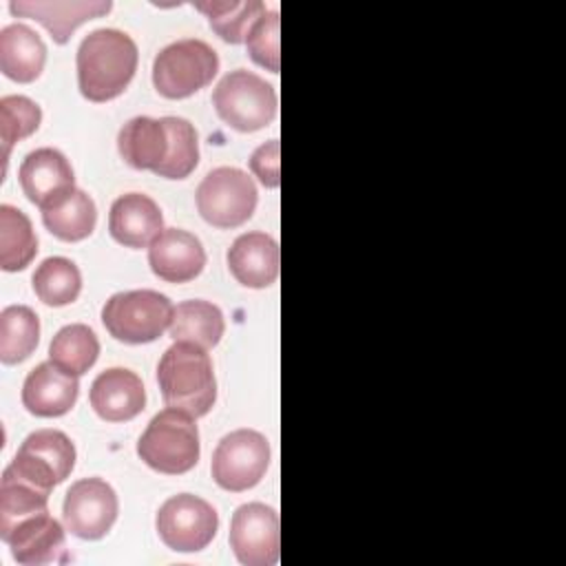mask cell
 Segmentation results:
<instances>
[{
	"label": "cell",
	"instance_id": "19",
	"mask_svg": "<svg viewBox=\"0 0 566 566\" xmlns=\"http://www.w3.org/2000/svg\"><path fill=\"white\" fill-rule=\"evenodd\" d=\"M159 206L142 192H128L113 201L108 214L111 237L126 248H148L164 230Z\"/></svg>",
	"mask_w": 566,
	"mask_h": 566
},
{
	"label": "cell",
	"instance_id": "14",
	"mask_svg": "<svg viewBox=\"0 0 566 566\" xmlns=\"http://www.w3.org/2000/svg\"><path fill=\"white\" fill-rule=\"evenodd\" d=\"M150 270L168 283H186L201 274L206 250L201 241L179 228H166L148 245Z\"/></svg>",
	"mask_w": 566,
	"mask_h": 566
},
{
	"label": "cell",
	"instance_id": "9",
	"mask_svg": "<svg viewBox=\"0 0 566 566\" xmlns=\"http://www.w3.org/2000/svg\"><path fill=\"white\" fill-rule=\"evenodd\" d=\"M161 542L177 553L203 551L219 528V515L210 502L192 493L168 497L155 517Z\"/></svg>",
	"mask_w": 566,
	"mask_h": 566
},
{
	"label": "cell",
	"instance_id": "22",
	"mask_svg": "<svg viewBox=\"0 0 566 566\" xmlns=\"http://www.w3.org/2000/svg\"><path fill=\"white\" fill-rule=\"evenodd\" d=\"M46 62V44L27 24L13 22L0 31V71L20 84L33 82Z\"/></svg>",
	"mask_w": 566,
	"mask_h": 566
},
{
	"label": "cell",
	"instance_id": "5",
	"mask_svg": "<svg viewBox=\"0 0 566 566\" xmlns=\"http://www.w3.org/2000/svg\"><path fill=\"white\" fill-rule=\"evenodd\" d=\"M172 303L155 290H130L113 294L102 307V323L122 343L142 345L157 340L172 321Z\"/></svg>",
	"mask_w": 566,
	"mask_h": 566
},
{
	"label": "cell",
	"instance_id": "4",
	"mask_svg": "<svg viewBox=\"0 0 566 566\" xmlns=\"http://www.w3.org/2000/svg\"><path fill=\"white\" fill-rule=\"evenodd\" d=\"M137 455L155 471L181 475L199 462V429L181 409L166 407L148 422L137 440Z\"/></svg>",
	"mask_w": 566,
	"mask_h": 566
},
{
	"label": "cell",
	"instance_id": "2",
	"mask_svg": "<svg viewBox=\"0 0 566 566\" xmlns=\"http://www.w3.org/2000/svg\"><path fill=\"white\" fill-rule=\"evenodd\" d=\"M137 71V44L119 29H95L77 49L80 91L91 102L124 93Z\"/></svg>",
	"mask_w": 566,
	"mask_h": 566
},
{
	"label": "cell",
	"instance_id": "30",
	"mask_svg": "<svg viewBox=\"0 0 566 566\" xmlns=\"http://www.w3.org/2000/svg\"><path fill=\"white\" fill-rule=\"evenodd\" d=\"M35 296L53 307L69 305L82 290V274L71 259L49 256L33 272Z\"/></svg>",
	"mask_w": 566,
	"mask_h": 566
},
{
	"label": "cell",
	"instance_id": "25",
	"mask_svg": "<svg viewBox=\"0 0 566 566\" xmlns=\"http://www.w3.org/2000/svg\"><path fill=\"white\" fill-rule=\"evenodd\" d=\"M226 323L221 310L210 301H184L175 307L170 321V338L172 340H188L203 349L214 347L223 336Z\"/></svg>",
	"mask_w": 566,
	"mask_h": 566
},
{
	"label": "cell",
	"instance_id": "6",
	"mask_svg": "<svg viewBox=\"0 0 566 566\" xmlns=\"http://www.w3.org/2000/svg\"><path fill=\"white\" fill-rule=\"evenodd\" d=\"M212 104L217 115L241 133L265 128L276 117L272 84L245 69H234L219 80L212 91Z\"/></svg>",
	"mask_w": 566,
	"mask_h": 566
},
{
	"label": "cell",
	"instance_id": "7",
	"mask_svg": "<svg viewBox=\"0 0 566 566\" xmlns=\"http://www.w3.org/2000/svg\"><path fill=\"white\" fill-rule=\"evenodd\" d=\"M219 71L217 51L203 40L186 38L164 46L153 62V84L159 95L181 99L208 86Z\"/></svg>",
	"mask_w": 566,
	"mask_h": 566
},
{
	"label": "cell",
	"instance_id": "28",
	"mask_svg": "<svg viewBox=\"0 0 566 566\" xmlns=\"http://www.w3.org/2000/svg\"><path fill=\"white\" fill-rule=\"evenodd\" d=\"M40 340V321L29 305H9L0 312V360L22 363Z\"/></svg>",
	"mask_w": 566,
	"mask_h": 566
},
{
	"label": "cell",
	"instance_id": "12",
	"mask_svg": "<svg viewBox=\"0 0 566 566\" xmlns=\"http://www.w3.org/2000/svg\"><path fill=\"white\" fill-rule=\"evenodd\" d=\"M117 495L102 478H82L71 484L62 504L66 531L82 539L104 537L117 520Z\"/></svg>",
	"mask_w": 566,
	"mask_h": 566
},
{
	"label": "cell",
	"instance_id": "20",
	"mask_svg": "<svg viewBox=\"0 0 566 566\" xmlns=\"http://www.w3.org/2000/svg\"><path fill=\"white\" fill-rule=\"evenodd\" d=\"M279 243L265 232H245L228 250V268L245 287H268L279 276Z\"/></svg>",
	"mask_w": 566,
	"mask_h": 566
},
{
	"label": "cell",
	"instance_id": "1",
	"mask_svg": "<svg viewBox=\"0 0 566 566\" xmlns=\"http://www.w3.org/2000/svg\"><path fill=\"white\" fill-rule=\"evenodd\" d=\"M117 148L128 166L153 170L166 179H186L199 161L195 126L172 115L128 119L117 135Z\"/></svg>",
	"mask_w": 566,
	"mask_h": 566
},
{
	"label": "cell",
	"instance_id": "24",
	"mask_svg": "<svg viewBox=\"0 0 566 566\" xmlns=\"http://www.w3.org/2000/svg\"><path fill=\"white\" fill-rule=\"evenodd\" d=\"M49 493L51 491L38 486L35 482L7 467L0 482V539L4 542L22 520L44 513Z\"/></svg>",
	"mask_w": 566,
	"mask_h": 566
},
{
	"label": "cell",
	"instance_id": "10",
	"mask_svg": "<svg viewBox=\"0 0 566 566\" xmlns=\"http://www.w3.org/2000/svg\"><path fill=\"white\" fill-rule=\"evenodd\" d=\"M270 467V444L254 429H237L221 438L212 453L214 482L232 493L248 491L261 482Z\"/></svg>",
	"mask_w": 566,
	"mask_h": 566
},
{
	"label": "cell",
	"instance_id": "13",
	"mask_svg": "<svg viewBox=\"0 0 566 566\" xmlns=\"http://www.w3.org/2000/svg\"><path fill=\"white\" fill-rule=\"evenodd\" d=\"M230 548L243 566H274L279 559V515L261 502L241 504L230 520Z\"/></svg>",
	"mask_w": 566,
	"mask_h": 566
},
{
	"label": "cell",
	"instance_id": "23",
	"mask_svg": "<svg viewBox=\"0 0 566 566\" xmlns=\"http://www.w3.org/2000/svg\"><path fill=\"white\" fill-rule=\"evenodd\" d=\"M40 210L44 226L62 241L86 239L93 232L97 219L93 199L80 188L62 192Z\"/></svg>",
	"mask_w": 566,
	"mask_h": 566
},
{
	"label": "cell",
	"instance_id": "15",
	"mask_svg": "<svg viewBox=\"0 0 566 566\" xmlns=\"http://www.w3.org/2000/svg\"><path fill=\"white\" fill-rule=\"evenodd\" d=\"M108 0H11L9 9L13 15L33 18L51 33L57 44L69 42L73 31L91 20L111 11Z\"/></svg>",
	"mask_w": 566,
	"mask_h": 566
},
{
	"label": "cell",
	"instance_id": "18",
	"mask_svg": "<svg viewBox=\"0 0 566 566\" xmlns=\"http://www.w3.org/2000/svg\"><path fill=\"white\" fill-rule=\"evenodd\" d=\"M18 177L22 192L38 208L75 188L73 168L57 148H35L29 153L20 164Z\"/></svg>",
	"mask_w": 566,
	"mask_h": 566
},
{
	"label": "cell",
	"instance_id": "11",
	"mask_svg": "<svg viewBox=\"0 0 566 566\" xmlns=\"http://www.w3.org/2000/svg\"><path fill=\"white\" fill-rule=\"evenodd\" d=\"M75 467V447L57 429H38L24 438L9 469L38 486L51 491L64 482Z\"/></svg>",
	"mask_w": 566,
	"mask_h": 566
},
{
	"label": "cell",
	"instance_id": "26",
	"mask_svg": "<svg viewBox=\"0 0 566 566\" xmlns=\"http://www.w3.org/2000/svg\"><path fill=\"white\" fill-rule=\"evenodd\" d=\"M97 354L99 340L95 332L84 323H71L62 327L49 345V360L75 378L95 365Z\"/></svg>",
	"mask_w": 566,
	"mask_h": 566
},
{
	"label": "cell",
	"instance_id": "8",
	"mask_svg": "<svg viewBox=\"0 0 566 566\" xmlns=\"http://www.w3.org/2000/svg\"><path fill=\"white\" fill-rule=\"evenodd\" d=\"M254 208L256 186L239 168H214L197 188V210L214 228H237L252 217Z\"/></svg>",
	"mask_w": 566,
	"mask_h": 566
},
{
	"label": "cell",
	"instance_id": "29",
	"mask_svg": "<svg viewBox=\"0 0 566 566\" xmlns=\"http://www.w3.org/2000/svg\"><path fill=\"white\" fill-rule=\"evenodd\" d=\"M195 9L201 11L212 31L230 44L245 42L250 27L268 11L259 0H208L195 2Z\"/></svg>",
	"mask_w": 566,
	"mask_h": 566
},
{
	"label": "cell",
	"instance_id": "33",
	"mask_svg": "<svg viewBox=\"0 0 566 566\" xmlns=\"http://www.w3.org/2000/svg\"><path fill=\"white\" fill-rule=\"evenodd\" d=\"M250 170L265 188H276L281 184V144L270 139L261 144L250 157Z\"/></svg>",
	"mask_w": 566,
	"mask_h": 566
},
{
	"label": "cell",
	"instance_id": "17",
	"mask_svg": "<svg viewBox=\"0 0 566 566\" xmlns=\"http://www.w3.org/2000/svg\"><path fill=\"white\" fill-rule=\"evenodd\" d=\"M77 378L55 367L51 360L40 363L29 371L22 385V405L40 418L64 416L77 400Z\"/></svg>",
	"mask_w": 566,
	"mask_h": 566
},
{
	"label": "cell",
	"instance_id": "3",
	"mask_svg": "<svg viewBox=\"0 0 566 566\" xmlns=\"http://www.w3.org/2000/svg\"><path fill=\"white\" fill-rule=\"evenodd\" d=\"M157 380L166 407L201 418L214 405L217 380L212 360L206 349L195 343L175 340L157 365Z\"/></svg>",
	"mask_w": 566,
	"mask_h": 566
},
{
	"label": "cell",
	"instance_id": "21",
	"mask_svg": "<svg viewBox=\"0 0 566 566\" xmlns=\"http://www.w3.org/2000/svg\"><path fill=\"white\" fill-rule=\"evenodd\" d=\"M11 557L22 566H42L57 562L64 553V528L49 511L22 520L4 539Z\"/></svg>",
	"mask_w": 566,
	"mask_h": 566
},
{
	"label": "cell",
	"instance_id": "32",
	"mask_svg": "<svg viewBox=\"0 0 566 566\" xmlns=\"http://www.w3.org/2000/svg\"><path fill=\"white\" fill-rule=\"evenodd\" d=\"M281 18L279 11H265L250 27L245 35V46L250 57L270 73H279L281 69V49H279Z\"/></svg>",
	"mask_w": 566,
	"mask_h": 566
},
{
	"label": "cell",
	"instance_id": "31",
	"mask_svg": "<svg viewBox=\"0 0 566 566\" xmlns=\"http://www.w3.org/2000/svg\"><path fill=\"white\" fill-rule=\"evenodd\" d=\"M42 119L40 106L24 95H4L0 99V142L2 159L7 164L9 153L15 142L29 137L38 130Z\"/></svg>",
	"mask_w": 566,
	"mask_h": 566
},
{
	"label": "cell",
	"instance_id": "16",
	"mask_svg": "<svg viewBox=\"0 0 566 566\" xmlns=\"http://www.w3.org/2000/svg\"><path fill=\"white\" fill-rule=\"evenodd\" d=\"M91 407L106 422H126L142 413L146 391L142 378L124 367L102 371L91 385Z\"/></svg>",
	"mask_w": 566,
	"mask_h": 566
},
{
	"label": "cell",
	"instance_id": "27",
	"mask_svg": "<svg viewBox=\"0 0 566 566\" xmlns=\"http://www.w3.org/2000/svg\"><path fill=\"white\" fill-rule=\"evenodd\" d=\"M38 252V237L31 219L9 206H0V265L4 272L24 270Z\"/></svg>",
	"mask_w": 566,
	"mask_h": 566
}]
</instances>
